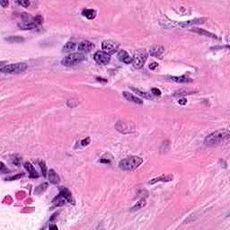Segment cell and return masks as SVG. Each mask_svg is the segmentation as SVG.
<instances>
[{
  "instance_id": "obj_1",
  "label": "cell",
  "mask_w": 230,
  "mask_h": 230,
  "mask_svg": "<svg viewBox=\"0 0 230 230\" xmlns=\"http://www.w3.org/2000/svg\"><path fill=\"white\" fill-rule=\"evenodd\" d=\"M229 138L230 133L228 129H219L208 135L204 142L208 146H218L227 142Z\"/></svg>"
},
{
  "instance_id": "obj_2",
  "label": "cell",
  "mask_w": 230,
  "mask_h": 230,
  "mask_svg": "<svg viewBox=\"0 0 230 230\" xmlns=\"http://www.w3.org/2000/svg\"><path fill=\"white\" fill-rule=\"evenodd\" d=\"M142 163L143 158H141L140 156L131 155L122 159L119 164V167L123 171H134Z\"/></svg>"
},
{
  "instance_id": "obj_3",
  "label": "cell",
  "mask_w": 230,
  "mask_h": 230,
  "mask_svg": "<svg viewBox=\"0 0 230 230\" xmlns=\"http://www.w3.org/2000/svg\"><path fill=\"white\" fill-rule=\"evenodd\" d=\"M85 60V57L83 53L77 52V53H72L67 57H65L62 60L61 63L63 66L66 67H71V66H75L77 64L81 63Z\"/></svg>"
},
{
  "instance_id": "obj_4",
  "label": "cell",
  "mask_w": 230,
  "mask_h": 230,
  "mask_svg": "<svg viewBox=\"0 0 230 230\" xmlns=\"http://www.w3.org/2000/svg\"><path fill=\"white\" fill-rule=\"evenodd\" d=\"M28 66L26 63L20 62V63H16V64H10L6 65L3 68H1V72L6 74H19L22 72H24L27 69Z\"/></svg>"
},
{
  "instance_id": "obj_5",
  "label": "cell",
  "mask_w": 230,
  "mask_h": 230,
  "mask_svg": "<svg viewBox=\"0 0 230 230\" xmlns=\"http://www.w3.org/2000/svg\"><path fill=\"white\" fill-rule=\"evenodd\" d=\"M148 59V54L145 51V50H138L137 53H135L134 57L132 58V65L135 68H141L143 67L144 64L146 63Z\"/></svg>"
},
{
  "instance_id": "obj_6",
  "label": "cell",
  "mask_w": 230,
  "mask_h": 230,
  "mask_svg": "<svg viewBox=\"0 0 230 230\" xmlns=\"http://www.w3.org/2000/svg\"><path fill=\"white\" fill-rule=\"evenodd\" d=\"M102 49L107 54L111 55V54H114L115 52L118 51L119 44L115 42V41H113V40H104L103 43H102Z\"/></svg>"
},
{
  "instance_id": "obj_7",
  "label": "cell",
  "mask_w": 230,
  "mask_h": 230,
  "mask_svg": "<svg viewBox=\"0 0 230 230\" xmlns=\"http://www.w3.org/2000/svg\"><path fill=\"white\" fill-rule=\"evenodd\" d=\"M94 60L99 65H107L110 62V60H111V57L106 52L102 51V50H99V51H96L94 53Z\"/></svg>"
},
{
  "instance_id": "obj_8",
  "label": "cell",
  "mask_w": 230,
  "mask_h": 230,
  "mask_svg": "<svg viewBox=\"0 0 230 230\" xmlns=\"http://www.w3.org/2000/svg\"><path fill=\"white\" fill-rule=\"evenodd\" d=\"M206 21H207V18H196V19L185 21V22H182V23H176V26L181 27V28H187V27H191L195 24L204 23Z\"/></svg>"
},
{
  "instance_id": "obj_9",
  "label": "cell",
  "mask_w": 230,
  "mask_h": 230,
  "mask_svg": "<svg viewBox=\"0 0 230 230\" xmlns=\"http://www.w3.org/2000/svg\"><path fill=\"white\" fill-rule=\"evenodd\" d=\"M94 48V43H92L89 40H84L79 43L78 45V50L80 52H90Z\"/></svg>"
},
{
  "instance_id": "obj_10",
  "label": "cell",
  "mask_w": 230,
  "mask_h": 230,
  "mask_svg": "<svg viewBox=\"0 0 230 230\" xmlns=\"http://www.w3.org/2000/svg\"><path fill=\"white\" fill-rule=\"evenodd\" d=\"M60 194H61L66 199V200L67 201V202H69L71 204H75V199H74L73 196H72V193L70 192V191L68 189L65 188V187H61V188L60 189Z\"/></svg>"
},
{
  "instance_id": "obj_11",
  "label": "cell",
  "mask_w": 230,
  "mask_h": 230,
  "mask_svg": "<svg viewBox=\"0 0 230 230\" xmlns=\"http://www.w3.org/2000/svg\"><path fill=\"white\" fill-rule=\"evenodd\" d=\"M118 58H119V60L125 63V64H129V63H131L132 62V58L129 57L128 53L124 50H121L118 53Z\"/></svg>"
},
{
  "instance_id": "obj_12",
  "label": "cell",
  "mask_w": 230,
  "mask_h": 230,
  "mask_svg": "<svg viewBox=\"0 0 230 230\" xmlns=\"http://www.w3.org/2000/svg\"><path fill=\"white\" fill-rule=\"evenodd\" d=\"M166 78L170 81H174L176 83H189L192 82V79L186 77V76H181V77H172V76H167Z\"/></svg>"
},
{
  "instance_id": "obj_13",
  "label": "cell",
  "mask_w": 230,
  "mask_h": 230,
  "mask_svg": "<svg viewBox=\"0 0 230 230\" xmlns=\"http://www.w3.org/2000/svg\"><path fill=\"white\" fill-rule=\"evenodd\" d=\"M123 96L128 100L129 102H132L134 104H143V101L140 99V98H138L137 96L133 95L132 94L128 93V92H123L122 93Z\"/></svg>"
},
{
  "instance_id": "obj_14",
  "label": "cell",
  "mask_w": 230,
  "mask_h": 230,
  "mask_svg": "<svg viewBox=\"0 0 230 230\" xmlns=\"http://www.w3.org/2000/svg\"><path fill=\"white\" fill-rule=\"evenodd\" d=\"M172 179H174V175H163L159 177H156V178H154L152 179L151 181L148 182L149 184H154L157 182H170L172 181Z\"/></svg>"
},
{
  "instance_id": "obj_15",
  "label": "cell",
  "mask_w": 230,
  "mask_h": 230,
  "mask_svg": "<svg viewBox=\"0 0 230 230\" xmlns=\"http://www.w3.org/2000/svg\"><path fill=\"white\" fill-rule=\"evenodd\" d=\"M24 167H25V169L28 171L29 175H30L31 178H38V177H39V175L37 174V172H36L35 168L33 167V165L31 163L26 162V163L24 164Z\"/></svg>"
},
{
  "instance_id": "obj_16",
  "label": "cell",
  "mask_w": 230,
  "mask_h": 230,
  "mask_svg": "<svg viewBox=\"0 0 230 230\" xmlns=\"http://www.w3.org/2000/svg\"><path fill=\"white\" fill-rule=\"evenodd\" d=\"M164 53V48L162 46H153L150 49V55L153 57L160 58Z\"/></svg>"
},
{
  "instance_id": "obj_17",
  "label": "cell",
  "mask_w": 230,
  "mask_h": 230,
  "mask_svg": "<svg viewBox=\"0 0 230 230\" xmlns=\"http://www.w3.org/2000/svg\"><path fill=\"white\" fill-rule=\"evenodd\" d=\"M192 31L194 32V33H197L199 34H201V35H204V36H207V37H210V38H213V39H218L217 35L212 33H209L206 30H203V29H199V28H194V29H192Z\"/></svg>"
},
{
  "instance_id": "obj_18",
  "label": "cell",
  "mask_w": 230,
  "mask_h": 230,
  "mask_svg": "<svg viewBox=\"0 0 230 230\" xmlns=\"http://www.w3.org/2000/svg\"><path fill=\"white\" fill-rule=\"evenodd\" d=\"M49 180L53 184H58L60 182V176L58 175L54 169H50L49 172Z\"/></svg>"
},
{
  "instance_id": "obj_19",
  "label": "cell",
  "mask_w": 230,
  "mask_h": 230,
  "mask_svg": "<svg viewBox=\"0 0 230 230\" xmlns=\"http://www.w3.org/2000/svg\"><path fill=\"white\" fill-rule=\"evenodd\" d=\"M82 14L84 17L92 20V19L95 18V16H96V11L94 9H84L82 11Z\"/></svg>"
},
{
  "instance_id": "obj_20",
  "label": "cell",
  "mask_w": 230,
  "mask_h": 230,
  "mask_svg": "<svg viewBox=\"0 0 230 230\" xmlns=\"http://www.w3.org/2000/svg\"><path fill=\"white\" fill-rule=\"evenodd\" d=\"M66 199L61 195V194H59L58 196H56L53 199H52V202L55 204V206L57 207H60V206H63L65 203H66Z\"/></svg>"
},
{
  "instance_id": "obj_21",
  "label": "cell",
  "mask_w": 230,
  "mask_h": 230,
  "mask_svg": "<svg viewBox=\"0 0 230 230\" xmlns=\"http://www.w3.org/2000/svg\"><path fill=\"white\" fill-rule=\"evenodd\" d=\"M131 90L134 91L137 94H138V95H140V96H142V97H144V98H146V99H152V95H151L150 94L147 93V92L140 91L139 89H137V88H135V87H131Z\"/></svg>"
},
{
  "instance_id": "obj_22",
  "label": "cell",
  "mask_w": 230,
  "mask_h": 230,
  "mask_svg": "<svg viewBox=\"0 0 230 230\" xmlns=\"http://www.w3.org/2000/svg\"><path fill=\"white\" fill-rule=\"evenodd\" d=\"M6 40L11 43H19V42H23L24 39L21 36H10L8 38H6Z\"/></svg>"
},
{
  "instance_id": "obj_23",
  "label": "cell",
  "mask_w": 230,
  "mask_h": 230,
  "mask_svg": "<svg viewBox=\"0 0 230 230\" xmlns=\"http://www.w3.org/2000/svg\"><path fill=\"white\" fill-rule=\"evenodd\" d=\"M76 49V43L75 42H67V44L63 47V51L64 52H70Z\"/></svg>"
},
{
  "instance_id": "obj_24",
  "label": "cell",
  "mask_w": 230,
  "mask_h": 230,
  "mask_svg": "<svg viewBox=\"0 0 230 230\" xmlns=\"http://www.w3.org/2000/svg\"><path fill=\"white\" fill-rule=\"evenodd\" d=\"M11 162L12 164H13L14 165L16 166H20L21 165V163H22V157L18 155H14L12 156L11 158Z\"/></svg>"
},
{
  "instance_id": "obj_25",
  "label": "cell",
  "mask_w": 230,
  "mask_h": 230,
  "mask_svg": "<svg viewBox=\"0 0 230 230\" xmlns=\"http://www.w3.org/2000/svg\"><path fill=\"white\" fill-rule=\"evenodd\" d=\"M145 205H146V200H145V199H140L139 201H138L137 204H135V205L131 208V210H132V211L138 210V209H142Z\"/></svg>"
},
{
  "instance_id": "obj_26",
  "label": "cell",
  "mask_w": 230,
  "mask_h": 230,
  "mask_svg": "<svg viewBox=\"0 0 230 230\" xmlns=\"http://www.w3.org/2000/svg\"><path fill=\"white\" fill-rule=\"evenodd\" d=\"M47 188H48V183H46V182L42 183V184L39 185L37 188H36L35 193H36V194H40V193H42L44 191H46Z\"/></svg>"
},
{
  "instance_id": "obj_27",
  "label": "cell",
  "mask_w": 230,
  "mask_h": 230,
  "mask_svg": "<svg viewBox=\"0 0 230 230\" xmlns=\"http://www.w3.org/2000/svg\"><path fill=\"white\" fill-rule=\"evenodd\" d=\"M40 169H41L43 176L46 177V175H47V167H46L45 162H44V161H40Z\"/></svg>"
},
{
  "instance_id": "obj_28",
  "label": "cell",
  "mask_w": 230,
  "mask_h": 230,
  "mask_svg": "<svg viewBox=\"0 0 230 230\" xmlns=\"http://www.w3.org/2000/svg\"><path fill=\"white\" fill-rule=\"evenodd\" d=\"M16 3L20 6H22L23 7H29L31 5V2L28 1V0H22V1H16Z\"/></svg>"
},
{
  "instance_id": "obj_29",
  "label": "cell",
  "mask_w": 230,
  "mask_h": 230,
  "mask_svg": "<svg viewBox=\"0 0 230 230\" xmlns=\"http://www.w3.org/2000/svg\"><path fill=\"white\" fill-rule=\"evenodd\" d=\"M33 20H34L35 23H36L38 26L40 25V24L43 23V18H42V16H40V14H38V16H36L35 17H33Z\"/></svg>"
},
{
  "instance_id": "obj_30",
  "label": "cell",
  "mask_w": 230,
  "mask_h": 230,
  "mask_svg": "<svg viewBox=\"0 0 230 230\" xmlns=\"http://www.w3.org/2000/svg\"><path fill=\"white\" fill-rule=\"evenodd\" d=\"M23 176V174H18V175H16L8 177V178H6V181H14V180H18V179L22 178Z\"/></svg>"
},
{
  "instance_id": "obj_31",
  "label": "cell",
  "mask_w": 230,
  "mask_h": 230,
  "mask_svg": "<svg viewBox=\"0 0 230 230\" xmlns=\"http://www.w3.org/2000/svg\"><path fill=\"white\" fill-rule=\"evenodd\" d=\"M90 141H91V138H90L89 137H87V138H84V139L80 142V144H81V146H82V147H85V146L89 145V144H90Z\"/></svg>"
},
{
  "instance_id": "obj_32",
  "label": "cell",
  "mask_w": 230,
  "mask_h": 230,
  "mask_svg": "<svg viewBox=\"0 0 230 230\" xmlns=\"http://www.w3.org/2000/svg\"><path fill=\"white\" fill-rule=\"evenodd\" d=\"M193 92L192 91H184V90H180V91H178V92H176L175 93V96H177V95H184V94H192Z\"/></svg>"
},
{
  "instance_id": "obj_33",
  "label": "cell",
  "mask_w": 230,
  "mask_h": 230,
  "mask_svg": "<svg viewBox=\"0 0 230 230\" xmlns=\"http://www.w3.org/2000/svg\"><path fill=\"white\" fill-rule=\"evenodd\" d=\"M152 94L155 96H160L161 95V91L158 88H152Z\"/></svg>"
},
{
  "instance_id": "obj_34",
  "label": "cell",
  "mask_w": 230,
  "mask_h": 230,
  "mask_svg": "<svg viewBox=\"0 0 230 230\" xmlns=\"http://www.w3.org/2000/svg\"><path fill=\"white\" fill-rule=\"evenodd\" d=\"M1 172L2 174H7V172H9V170L7 169V167H6V165H4V163L3 162H1Z\"/></svg>"
},
{
  "instance_id": "obj_35",
  "label": "cell",
  "mask_w": 230,
  "mask_h": 230,
  "mask_svg": "<svg viewBox=\"0 0 230 230\" xmlns=\"http://www.w3.org/2000/svg\"><path fill=\"white\" fill-rule=\"evenodd\" d=\"M157 67H158V64H157L156 62H152V63H150V65H149V68H150L151 70H155Z\"/></svg>"
},
{
  "instance_id": "obj_36",
  "label": "cell",
  "mask_w": 230,
  "mask_h": 230,
  "mask_svg": "<svg viewBox=\"0 0 230 230\" xmlns=\"http://www.w3.org/2000/svg\"><path fill=\"white\" fill-rule=\"evenodd\" d=\"M178 103H179L180 104H182V105H185V104H187V100H186L185 98H180Z\"/></svg>"
},
{
  "instance_id": "obj_37",
  "label": "cell",
  "mask_w": 230,
  "mask_h": 230,
  "mask_svg": "<svg viewBox=\"0 0 230 230\" xmlns=\"http://www.w3.org/2000/svg\"><path fill=\"white\" fill-rule=\"evenodd\" d=\"M0 5H1L3 7H7V6L9 5V2L8 1H1L0 2Z\"/></svg>"
},
{
  "instance_id": "obj_38",
  "label": "cell",
  "mask_w": 230,
  "mask_h": 230,
  "mask_svg": "<svg viewBox=\"0 0 230 230\" xmlns=\"http://www.w3.org/2000/svg\"><path fill=\"white\" fill-rule=\"evenodd\" d=\"M99 162H100V163H106V164H109V163H110V160H108V159H104V158H102V159L99 160Z\"/></svg>"
},
{
  "instance_id": "obj_39",
  "label": "cell",
  "mask_w": 230,
  "mask_h": 230,
  "mask_svg": "<svg viewBox=\"0 0 230 230\" xmlns=\"http://www.w3.org/2000/svg\"><path fill=\"white\" fill-rule=\"evenodd\" d=\"M97 81L99 82H104V83H107V79H104V78H101V77H96Z\"/></svg>"
},
{
  "instance_id": "obj_40",
  "label": "cell",
  "mask_w": 230,
  "mask_h": 230,
  "mask_svg": "<svg viewBox=\"0 0 230 230\" xmlns=\"http://www.w3.org/2000/svg\"><path fill=\"white\" fill-rule=\"evenodd\" d=\"M57 215H58V213H55V214L52 215V217L50 218V221H53V220L57 218Z\"/></svg>"
},
{
  "instance_id": "obj_41",
  "label": "cell",
  "mask_w": 230,
  "mask_h": 230,
  "mask_svg": "<svg viewBox=\"0 0 230 230\" xmlns=\"http://www.w3.org/2000/svg\"><path fill=\"white\" fill-rule=\"evenodd\" d=\"M50 229H58V226H55V225H53V226H50Z\"/></svg>"
}]
</instances>
